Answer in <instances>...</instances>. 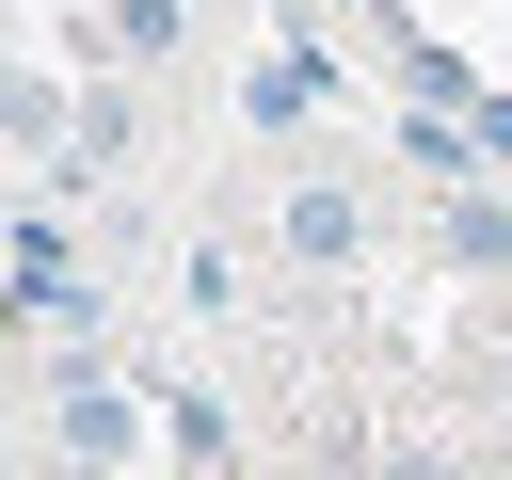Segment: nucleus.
I'll return each instance as SVG.
<instances>
[{
	"instance_id": "obj_5",
	"label": "nucleus",
	"mask_w": 512,
	"mask_h": 480,
	"mask_svg": "<svg viewBox=\"0 0 512 480\" xmlns=\"http://www.w3.org/2000/svg\"><path fill=\"white\" fill-rule=\"evenodd\" d=\"M112 48H176V0H112Z\"/></svg>"
},
{
	"instance_id": "obj_2",
	"label": "nucleus",
	"mask_w": 512,
	"mask_h": 480,
	"mask_svg": "<svg viewBox=\"0 0 512 480\" xmlns=\"http://www.w3.org/2000/svg\"><path fill=\"white\" fill-rule=\"evenodd\" d=\"M432 240H448V272H512V192L496 176H448L432 192Z\"/></svg>"
},
{
	"instance_id": "obj_1",
	"label": "nucleus",
	"mask_w": 512,
	"mask_h": 480,
	"mask_svg": "<svg viewBox=\"0 0 512 480\" xmlns=\"http://www.w3.org/2000/svg\"><path fill=\"white\" fill-rule=\"evenodd\" d=\"M272 240H288L304 272H352V240H368V224H352V176H288V208H272Z\"/></svg>"
},
{
	"instance_id": "obj_3",
	"label": "nucleus",
	"mask_w": 512,
	"mask_h": 480,
	"mask_svg": "<svg viewBox=\"0 0 512 480\" xmlns=\"http://www.w3.org/2000/svg\"><path fill=\"white\" fill-rule=\"evenodd\" d=\"M320 96H336V64H320V48H272V64L240 80V112H256V128H320Z\"/></svg>"
},
{
	"instance_id": "obj_4",
	"label": "nucleus",
	"mask_w": 512,
	"mask_h": 480,
	"mask_svg": "<svg viewBox=\"0 0 512 480\" xmlns=\"http://www.w3.org/2000/svg\"><path fill=\"white\" fill-rule=\"evenodd\" d=\"M64 448L112 464V448H128V384H64Z\"/></svg>"
}]
</instances>
